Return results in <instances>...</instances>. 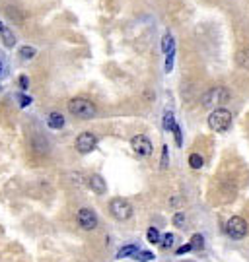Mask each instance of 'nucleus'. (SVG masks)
<instances>
[{
	"label": "nucleus",
	"instance_id": "nucleus-19",
	"mask_svg": "<svg viewBox=\"0 0 249 262\" xmlns=\"http://www.w3.org/2000/svg\"><path fill=\"white\" fill-rule=\"evenodd\" d=\"M189 243H191V249H193V251H201V249L205 247V239H203V235H199V233L193 235Z\"/></svg>",
	"mask_w": 249,
	"mask_h": 262
},
{
	"label": "nucleus",
	"instance_id": "nucleus-16",
	"mask_svg": "<svg viewBox=\"0 0 249 262\" xmlns=\"http://www.w3.org/2000/svg\"><path fill=\"white\" fill-rule=\"evenodd\" d=\"M203 163H205V159H203L201 153H191V155H189V165H191L193 169H201Z\"/></svg>",
	"mask_w": 249,
	"mask_h": 262
},
{
	"label": "nucleus",
	"instance_id": "nucleus-8",
	"mask_svg": "<svg viewBox=\"0 0 249 262\" xmlns=\"http://www.w3.org/2000/svg\"><path fill=\"white\" fill-rule=\"evenodd\" d=\"M96 144H97V138H96V134H92V132H82V134L76 138V150H78L80 153H90V151L96 148Z\"/></svg>",
	"mask_w": 249,
	"mask_h": 262
},
{
	"label": "nucleus",
	"instance_id": "nucleus-31",
	"mask_svg": "<svg viewBox=\"0 0 249 262\" xmlns=\"http://www.w3.org/2000/svg\"><path fill=\"white\" fill-rule=\"evenodd\" d=\"M2 27H4V25H2V21H0V29H2Z\"/></svg>",
	"mask_w": 249,
	"mask_h": 262
},
{
	"label": "nucleus",
	"instance_id": "nucleus-18",
	"mask_svg": "<svg viewBox=\"0 0 249 262\" xmlns=\"http://www.w3.org/2000/svg\"><path fill=\"white\" fill-rule=\"evenodd\" d=\"M146 239H148V243H152V245H158L160 243V231L156 229V227H150L148 229V233H146Z\"/></svg>",
	"mask_w": 249,
	"mask_h": 262
},
{
	"label": "nucleus",
	"instance_id": "nucleus-17",
	"mask_svg": "<svg viewBox=\"0 0 249 262\" xmlns=\"http://www.w3.org/2000/svg\"><path fill=\"white\" fill-rule=\"evenodd\" d=\"M175 127H177V123H175L173 115H172V113L168 111V113L164 115V129H166V131H168V132H170V131L173 132V129H175Z\"/></svg>",
	"mask_w": 249,
	"mask_h": 262
},
{
	"label": "nucleus",
	"instance_id": "nucleus-22",
	"mask_svg": "<svg viewBox=\"0 0 249 262\" xmlns=\"http://www.w3.org/2000/svg\"><path fill=\"white\" fill-rule=\"evenodd\" d=\"M134 257H136V261H142V262L154 261V255H152V253H148V251H136V253H134Z\"/></svg>",
	"mask_w": 249,
	"mask_h": 262
},
{
	"label": "nucleus",
	"instance_id": "nucleus-7",
	"mask_svg": "<svg viewBox=\"0 0 249 262\" xmlns=\"http://www.w3.org/2000/svg\"><path fill=\"white\" fill-rule=\"evenodd\" d=\"M131 146H133V150H134L140 157H150V155H152V142H150V138L144 136V134L134 136V138L131 140Z\"/></svg>",
	"mask_w": 249,
	"mask_h": 262
},
{
	"label": "nucleus",
	"instance_id": "nucleus-4",
	"mask_svg": "<svg viewBox=\"0 0 249 262\" xmlns=\"http://www.w3.org/2000/svg\"><path fill=\"white\" fill-rule=\"evenodd\" d=\"M109 210H111L113 218L119 220V222H127L133 216V206L125 198H113L111 204H109Z\"/></svg>",
	"mask_w": 249,
	"mask_h": 262
},
{
	"label": "nucleus",
	"instance_id": "nucleus-9",
	"mask_svg": "<svg viewBox=\"0 0 249 262\" xmlns=\"http://www.w3.org/2000/svg\"><path fill=\"white\" fill-rule=\"evenodd\" d=\"M90 188L96 192V194H103L107 190V183L103 181L101 175H92L90 177Z\"/></svg>",
	"mask_w": 249,
	"mask_h": 262
},
{
	"label": "nucleus",
	"instance_id": "nucleus-5",
	"mask_svg": "<svg viewBox=\"0 0 249 262\" xmlns=\"http://www.w3.org/2000/svg\"><path fill=\"white\" fill-rule=\"evenodd\" d=\"M226 233L232 239H244L248 235V224H246V220L240 218V216L230 218L228 224H226Z\"/></svg>",
	"mask_w": 249,
	"mask_h": 262
},
{
	"label": "nucleus",
	"instance_id": "nucleus-13",
	"mask_svg": "<svg viewBox=\"0 0 249 262\" xmlns=\"http://www.w3.org/2000/svg\"><path fill=\"white\" fill-rule=\"evenodd\" d=\"M162 51H164L166 55H170V53L175 51V41H173V35H172V33H166V35L162 37Z\"/></svg>",
	"mask_w": 249,
	"mask_h": 262
},
{
	"label": "nucleus",
	"instance_id": "nucleus-11",
	"mask_svg": "<svg viewBox=\"0 0 249 262\" xmlns=\"http://www.w3.org/2000/svg\"><path fill=\"white\" fill-rule=\"evenodd\" d=\"M0 37H2V43H4V47H8V49H12L14 45H16V37H14V33H12V29H8L6 25L0 29Z\"/></svg>",
	"mask_w": 249,
	"mask_h": 262
},
{
	"label": "nucleus",
	"instance_id": "nucleus-24",
	"mask_svg": "<svg viewBox=\"0 0 249 262\" xmlns=\"http://www.w3.org/2000/svg\"><path fill=\"white\" fill-rule=\"evenodd\" d=\"M18 99H19V107H27V105L31 103V97H27V95H23V94H19Z\"/></svg>",
	"mask_w": 249,
	"mask_h": 262
},
{
	"label": "nucleus",
	"instance_id": "nucleus-23",
	"mask_svg": "<svg viewBox=\"0 0 249 262\" xmlns=\"http://www.w3.org/2000/svg\"><path fill=\"white\" fill-rule=\"evenodd\" d=\"M185 224H187V218H185L183 212H179V214L173 216V225L175 227H185Z\"/></svg>",
	"mask_w": 249,
	"mask_h": 262
},
{
	"label": "nucleus",
	"instance_id": "nucleus-27",
	"mask_svg": "<svg viewBox=\"0 0 249 262\" xmlns=\"http://www.w3.org/2000/svg\"><path fill=\"white\" fill-rule=\"evenodd\" d=\"M173 136H175L177 146H181V144H183V138H181V131H179V127H175V129H173Z\"/></svg>",
	"mask_w": 249,
	"mask_h": 262
},
{
	"label": "nucleus",
	"instance_id": "nucleus-10",
	"mask_svg": "<svg viewBox=\"0 0 249 262\" xmlns=\"http://www.w3.org/2000/svg\"><path fill=\"white\" fill-rule=\"evenodd\" d=\"M47 125H49V129H53V131H60V129L64 127V117H62L60 113L53 111V113L47 117Z\"/></svg>",
	"mask_w": 249,
	"mask_h": 262
},
{
	"label": "nucleus",
	"instance_id": "nucleus-3",
	"mask_svg": "<svg viewBox=\"0 0 249 262\" xmlns=\"http://www.w3.org/2000/svg\"><path fill=\"white\" fill-rule=\"evenodd\" d=\"M232 125V113L226 109H214L209 117V127L216 132H226Z\"/></svg>",
	"mask_w": 249,
	"mask_h": 262
},
{
	"label": "nucleus",
	"instance_id": "nucleus-28",
	"mask_svg": "<svg viewBox=\"0 0 249 262\" xmlns=\"http://www.w3.org/2000/svg\"><path fill=\"white\" fill-rule=\"evenodd\" d=\"M189 251H193V249H191V243H187V245L179 247V249L175 251V253H177V255H185V253H189Z\"/></svg>",
	"mask_w": 249,
	"mask_h": 262
},
{
	"label": "nucleus",
	"instance_id": "nucleus-6",
	"mask_svg": "<svg viewBox=\"0 0 249 262\" xmlns=\"http://www.w3.org/2000/svg\"><path fill=\"white\" fill-rule=\"evenodd\" d=\"M76 220H78V225H80L84 231H94V229L97 227V216H96V212L90 210V208L78 210Z\"/></svg>",
	"mask_w": 249,
	"mask_h": 262
},
{
	"label": "nucleus",
	"instance_id": "nucleus-26",
	"mask_svg": "<svg viewBox=\"0 0 249 262\" xmlns=\"http://www.w3.org/2000/svg\"><path fill=\"white\" fill-rule=\"evenodd\" d=\"M168 167V146L162 148V169Z\"/></svg>",
	"mask_w": 249,
	"mask_h": 262
},
{
	"label": "nucleus",
	"instance_id": "nucleus-12",
	"mask_svg": "<svg viewBox=\"0 0 249 262\" xmlns=\"http://www.w3.org/2000/svg\"><path fill=\"white\" fill-rule=\"evenodd\" d=\"M4 14L8 16V19H12V21H16V23H21V21H23V14H21L16 6H6V8H4Z\"/></svg>",
	"mask_w": 249,
	"mask_h": 262
},
{
	"label": "nucleus",
	"instance_id": "nucleus-1",
	"mask_svg": "<svg viewBox=\"0 0 249 262\" xmlns=\"http://www.w3.org/2000/svg\"><path fill=\"white\" fill-rule=\"evenodd\" d=\"M68 111H70V115H74L76 119H92V117H96L97 107H96L90 99L74 97V99L68 101Z\"/></svg>",
	"mask_w": 249,
	"mask_h": 262
},
{
	"label": "nucleus",
	"instance_id": "nucleus-30",
	"mask_svg": "<svg viewBox=\"0 0 249 262\" xmlns=\"http://www.w3.org/2000/svg\"><path fill=\"white\" fill-rule=\"evenodd\" d=\"M2 72H4V64H2V60H0V76H2Z\"/></svg>",
	"mask_w": 249,
	"mask_h": 262
},
{
	"label": "nucleus",
	"instance_id": "nucleus-15",
	"mask_svg": "<svg viewBox=\"0 0 249 262\" xmlns=\"http://www.w3.org/2000/svg\"><path fill=\"white\" fill-rule=\"evenodd\" d=\"M19 58H23V60H29V58H33L35 56V47H29V45H23V47H19Z\"/></svg>",
	"mask_w": 249,
	"mask_h": 262
},
{
	"label": "nucleus",
	"instance_id": "nucleus-2",
	"mask_svg": "<svg viewBox=\"0 0 249 262\" xmlns=\"http://www.w3.org/2000/svg\"><path fill=\"white\" fill-rule=\"evenodd\" d=\"M230 99V94L226 88H212L203 95V105L207 109H220V105H224Z\"/></svg>",
	"mask_w": 249,
	"mask_h": 262
},
{
	"label": "nucleus",
	"instance_id": "nucleus-25",
	"mask_svg": "<svg viewBox=\"0 0 249 262\" xmlns=\"http://www.w3.org/2000/svg\"><path fill=\"white\" fill-rule=\"evenodd\" d=\"M172 68H173V53H170L166 58V72H172Z\"/></svg>",
	"mask_w": 249,
	"mask_h": 262
},
{
	"label": "nucleus",
	"instance_id": "nucleus-21",
	"mask_svg": "<svg viewBox=\"0 0 249 262\" xmlns=\"http://www.w3.org/2000/svg\"><path fill=\"white\" fill-rule=\"evenodd\" d=\"M160 241H162V247H164V249H170V247L175 243V235H173V233H166Z\"/></svg>",
	"mask_w": 249,
	"mask_h": 262
},
{
	"label": "nucleus",
	"instance_id": "nucleus-14",
	"mask_svg": "<svg viewBox=\"0 0 249 262\" xmlns=\"http://www.w3.org/2000/svg\"><path fill=\"white\" fill-rule=\"evenodd\" d=\"M236 62H238L240 68L249 70V49H242V51L236 55Z\"/></svg>",
	"mask_w": 249,
	"mask_h": 262
},
{
	"label": "nucleus",
	"instance_id": "nucleus-29",
	"mask_svg": "<svg viewBox=\"0 0 249 262\" xmlns=\"http://www.w3.org/2000/svg\"><path fill=\"white\" fill-rule=\"evenodd\" d=\"M27 86H29L27 76H19V88H21V90H27Z\"/></svg>",
	"mask_w": 249,
	"mask_h": 262
},
{
	"label": "nucleus",
	"instance_id": "nucleus-20",
	"mask_svg": "<svg viewBox=\"0 0 249 262\" xmlns=\"http://www.w3.org/2000/svg\"><path fill=\"white\" fill-rule=\"evenodd\" d=\"M138 251V247L136 245H127V247H123L119 253H117V259H125V257H131V255H134Z\"/></svg>",
	"mask_w": 249,
	"mask_h": 262
}]
</instances>
